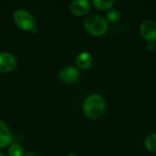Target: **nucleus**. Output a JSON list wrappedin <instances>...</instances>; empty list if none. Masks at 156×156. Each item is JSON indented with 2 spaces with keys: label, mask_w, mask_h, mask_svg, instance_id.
<instances>
[{
  "label": "nucleus",
  "mask_w": 156,
  "mask_h": 156,
  "mask_svg": "<svg viewBox=\"0 0 156 156\" xmlns=\"http://www.w3.org/2000/svg\"><path fill=\"white\" fill-rule=\"evenodd\" d=\"M105 101L100 94L88 96L83 102V112L90 119H99L104 112Z\"/></svg>",
  "instance_id": "f257e3e1"
},
{
  "label": "nucleus",
  "mask_w": 156,
  "mask_h": 156,
  "mask_svg": "<svg viewBox=\"0 0 156 156\" xmlns=\"http://www.w3.org/2000/svg\"><path fill=\"white\" fill-rule=\"evenodd\" d=\"M84 27L86 30L92 36L100 37L104 35L108 30L107 20L99 15H89L84 19Z\"/></svg>",
  "instance_id": "f03ea898"
},
{
  "label": "nucleus",
  "mask_w": 156,
  "mask_h": 156,
  "mask_svg": "<svg viewBox=\"0 0 156 156\" xmlns=\"http://www.w3.org/2000/svg\"><path fill=\"white\" fill-rule=\"evenodd\" d=\"M13 17L15 23L21 29L25 31H28L35 28L36 20L29 12L24 9H17L16 11L14 12Z\"/></svg>",
  "instance_id": "7ed1b4c3"
},
{
  "label": "nucleus",
  "mask_w": 156,
  "mask_h": 156,
  "mask_svg": "<svg viewBox=\"0 0 156 156\" xmlns=\"http://www.w3.org/2000/svg\"><path fill=\"white\" fill-rule=\"evenodd\" d=\"M140 34L147 42L156 40V22L153 19H145L140 26Z\"/></svg>",
  "instance_id": "20e7f679"
},
{
  "label": "nucleus",
  "mask_w": 156,
  "mask_h": 156,
  "mask_svg": "<svg viewBox=\"0 0 156 156\" xmlns=\"http://www.w3.org/2000/svg\"><path fill=\"white\" fill-rule=\"evenodd\" d=\"M16 66V58L9 52H0V72L7 73Z\"/></svg>",
  "instance_id": "39448f33"
},
{
  "label": "nucleus",
  "mask_w": 156,
  "mask_h": 156,
  "mask_svg": "<svg viewBox=\"0 0 156 156\" xmlns=\"http://www.w3.org/2000/svg\"><path fill=\"white\" fill-rule=\"evenodd\" d=\"M80 76V74L79 69L74 67H71V66L63 68L58 73V77H59L60 80L63 81L64 83H68V84L76 82L79 80Z\"/></svg>",
  "instance_id": "423d86ee"
},
{
  "label": "nucleus",
  "mask_w": 156,
  "mask_h": 156,
  "mask_svg": "<svg viewBox=\"0 0 156 156\" xmlns=\"http://www.w3.org/2000/svg\"><path fill=\"white\" fill-rule=\"evenodd\" d=\"M90 8V2L88 0H75L70 4V11L73 15L80 16L87 14Z\"/></svg>",
  "instance_id": "0eeeda50"
},
{
  "label": "nucleus",
  "mask_w": 156,
  "mask_h": 156,
  "mask_svg": "<svg viewBox=\"0 0 156 156\" xmlns=\"http://www.w3.org/2000/svg\"><path fill=\"white\" fill-rule=\"evenodd\" d=\"M12 133L7 124L0 121V148L9 145L12 142Z\"/></svg>",
  "instance_id": "6e6552de"
},
{
  "label": "nucleus",
  "mask_w": 156,
  "mask_h": 156,
  "mask_svg": "<svg viewBox=\"0 0 156 156\" xmlns=\"http://www.w3.org/2000/svg\"><path fill=\"white\" fill-rule=\"evenodd\" d=\"M93 63L92 56L86 51L80 52L76 58V64L81 69H87L91 67Z\"/></svg>",
  "instance_id": "1a4fd4ad"
},
{
  "label": "nucleus",
  "mask_w": 156,
  "mask_h": 156,
  "mask_svg": "<svg viewBox=\"0 0 156 156\" xmlns=\"http://www.w3.org/2000/svg\"><path fill=\"white\" fill-rule=\"evenodd\" d=\"M92 4L95 5L96 8L100 10H107L111 9L112 6L114 5L113 0H93Z\"/></svg>",
  "instance_id": "9d476101"
},
{
  "label": "nucleus",
  "mask_w": 156,
  "mask_h": 156,
  "mask_svg": "<svg viewBox=\"0 0 156 156\" xmlns=\"http://www.w3.org/2000/svg\"><path fill=\"white\" fill-rule=\"evenodd\" d=\"M144 145L149 152L156 153V133H152L146 137Z\"/></svg>",
  "instance_id": "9b49d317"
},
{
  "label": "nucleus",
  "mask_w": 156,
  "mask_h": 156,
  "mask_svg": "<svg viewBox=\"0 0 156 156\" xmlns=\"http://www.w3.org/2000/svg\"><path fill=\"white\" fill-rule=\"evenodd\" d=\"M24 149L21 144L18 143H14L9 146L8 149V156H23Z\"/></svg>",
  "instance_id": "f8f14e48"
},
{
  "label": "nucleus",
  "mask_w": 156,
  "mask_h": 156,
  "mask_svg": "<svg viewBox=\"0 0 156 156\" xmlns=\"http://www.w3.org/2000/svg\"><path fill=\"white\" fill-rule=\"evenodd\" d=\"M120 17H121V13L116 8L109 9L107 14H106V20H107V22L114 23V22L118 21L120 19Z\"/></svg>",
  "instance_id": "ddd939ff"
},
{
  "label": "nucleus",
  "mask_w": 156,
  "mask_h": 156,
  "mask_svg": "<svg viewBox=\"0 0 156 156\" xmlns=\"http://www.w3.org/2000/svg\"><path fill=\"white\" fill-rule=\"evenodd\" d=\"M155 48V44L154 41H150V42H147L146 44V49L148 51H154Z\"/></svg>",
  "instance_id": "4468645a"
},
{
  "label": "nucleus",
  "mask_w": 156,
  "mask_h": 156,
  "mask_svg": "<svg viewBox=\"0 0 156 156\" xmlns=\"http://www.w3.org/2000/svg\"><path fill=\"white\" fill-rule=\"evenodd\" d=\"M25 156H37L35 153H28V154H27Z\"/></svg>",
  "instance_id": "2eb2a0df"
},
{
  "label": "nucleus",
  "mask_w": 156,
  "mask_h": 156,
  "mask_svg": "<svg viewBox=\"0 0 156 156\" xmlns=\"http://www.w3.org/2000/svg\"><path fill=\"white\" fill-rule=\"evenodd\" d=\"M68 156H77V155H76V154H69Z\"/></svg>",
  "instance_id": "dca6fc26"
},
{
  "label": "nucleus",
  "mask_w": 156,
  "mask_h": 156,
  "mask_svg": "<svg viewBox=\"0 0 156 156\" xmlns=\"http://www.w3.org/2000/svg\"><path fill=\"white\" fill-rule=\"evenodd\" d=\"M0 156H5V155H4V154H3L2 153H0Z\"/></svg>",
  "instance_id": "f3484780"
}]
</instances>
